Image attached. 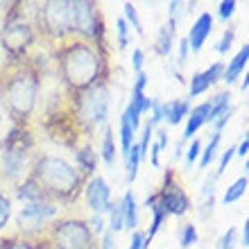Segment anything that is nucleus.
Here are the masks:
<instances>
[{"mask_svg":"<svg viewBox=\"0 0 249 249\" xmlns=\"http://www.w3.org/2000/svg\"><path fill=\"white\" fill-rule=\"evenodd\" d=\"M188 54H190V46H188V39H179L177 41V59H175V64L179 66V68H184L186 64H188Z\"/></svg>","mask_w":249,"mask_h":249,"instance_id":"nucleus-45","label":"nucleus"},{"mask_svg":"<svg viewBox=\"0 0 249 249\" xmlns=\"http://www.w3.org/2000/svg\"><path fill=\"white\" fill-rule=\"evenodd\" d=\"M209 111H211V100L206 102H199L190 109V113L186 116V127H184V136L181 141L188 143L193 138H197V131L202 129L204 124H209Z\"/></svg>","mask_w":249,"mask_h":249,"instance_id":"nucleus-14","label":"nucleus"},{"mask_svg":"<svg viewBox=\"0 0 249 249\" xmlns=\"http://www.w3.org/2000/svg\"><path fill=\"white\" fill-rule=\"evenodd\" d=\"M98 247H100V249H118L116 236H113L111 231H105V233L98 238Z\"/></svg>","mask_w":249,"mask_h":249,"instance_id":"nucleus-52","label":"nucleus"},{"mask_svg":"<svg viewBox=\"0 0 249 249\" xmlns=\"http://www.w3.org/2000/svg\"><path fill=\"white\" fill-rule=\"evenodd\" d=\"M247 186H249L247 175L238 177L236 181H233V184L229 186V188H224L222 199H220V202H222V204H233V202H238V199H243L245 193H247Z\"/></svg>","mask_w":249,"mask_h":249,"instance_id":"nucleus-27","label":"nucleus"},{"mask_svg":"<svg viewBox=\"0 0 249 249\" xmlns=\"http://www.w3.org/2000/svg\"><path fill=\"white\" fill-rule=\"evenodd\" d=\"M12 195L9 190H5L0 186V233H5L9 229V222H12Z\"/></svg>","mask_w":249,"mask_h":249,"instance_id":"nucleus-29","label":"nucleus"},{"mask_svg":"<svg viewBox=\"0 0 249 249\" xmlns=\"http://www.w3.org/2000/svg\"><path fill=\"white\" fill-rule=\"evenodd\" d=\"M145 86H147V72L141 71L138 75H134V84H131V91L145 93Z\"/></svg>","mask_w":249,"mask_h":249,"instance_id":"nucleus-54","label":"nucleus"},{"mask_svg":"<svg viewBox=\"0 0 249 249\" xmlns=\"http://www.w3.org/2000/svg\"><path fill=\"white\" fill-rule=\"evenodd\" d=\"M30 177L36 179V184L43 188L48 199L59 209H72L79 202L86 184V177L71 161L48 152H36L30 168Z\"/></svg>","mask_w":249,"mask_h":249,"instance_id":"nucleus-3","label":"nucleus"},{"mask_svg":"<svg viewBox=\"0 0 249 249\" xmlns=\"http://www.w3.org/2000/svg\"><path fill=\"white\" fill-rule=\"evenodd\" d=\"M116 43H118V50H124L129 46V25L123 16L116 18Z\"/></svg>","mask_w":249,"mask_h":249,"instance_id":"nucleus-37","label":"nucleus"},{"mask_svg":"<svg viewBox=\"0 0 249 249\" xmlns=\"http://www.w3.org/2000/svg\"><path fill=\"white\" fill-rule=\"evenodd\" d=\"M213 211H215V197H206L202 199V204L197 206V215L202 220H211L213 217Z\"/></svg>","mask_w":249,"mask_h":249,"instance_id":"nucleus-47","label":"nucleus"},{"mask_svg":"<svg viewBox=\"0 0 249 249\" xmlns=\"http://www.w3.org/2000/svg\"><path fill=\"white\" fill-rule=\"evenodd\" d=\"M43 238L54 249H100L98 238L93 236L86 224V217L75 213H61L50 224Z\"/></svg>","mask_w":249,"mask_h":249,"instance_id":"nucleus-8","label":"nucleus"},{"mask_svg":"<svg viewBox=\"0 0 249 249\" xmlns=\"http://www.w3.org/2000/svg\"><path fill=\"white\" fill-rule=\"evenodd\" d=\"M41 46L32 23V2H12L0 23V50L9 61H25Z\"/></svg>","mask_w":249,"mask_h":249,"instance_id":"nucleus-5","label":"nucleus"},{"mask_svg":"<svg viewBox=\"0 0 249 249\" xmlns=\"http://www.w3.org/2000/svg\"><path fill=\"white\" fill-rule=\"evenodd\" d=\"M123 159H124V170H127V184H134L136 181V177H138V168H141V152H138V145L134 143L129 147V150L123 154Z\"/></svg>","mask_w":249,"mask_h":249,"instance_id":"nucleus-25","label":"nucleus"},{"mask_svg":"<svg viewBox=\"0 0 249 249\" xmlns=\"http://www.w3.org/2000/svg\"><path fill=\"white\" fill-rule=\"evenodd\" d=\"M102 134H100V152L98 157L105 161V165L113 168L116 165V159H118V147H116V134H113L111 124H105L102 127Z\"/></svg>","mask_w":249,"mask_h":249,"instance_id":"nucleus-21","label":"nucleus"},{"mask_svg":"<svg viewBox=\"0 0 249 249\" xmlns=\"http://www.w3.org/2000/svg\"><path fill=\"white\" fill-rule=\"evenodd\" d=\"M184 150H186V143L181 141V138H179L177 143H175V152H172V157H175V159H181V157H184Z\"/></svg>","mask_w":249,"mask_h":249,"instance_id":"nucleus-58","label":"nucleus"},{"mask_svg":"<svg viewBox=\"0 0 249 249\" xmlns=\"http://www.w3.org/2000/svg\"><path fill=\"white\" fill-rule=\"evenodd\" d=\"M127 249H150V240L145 236V231H141V229L131 231V240Z\"/></svg>","mask_w":249,"mask_h":249,"instance_id":"nucleus-46","label":"nucleus"},{"mask_svg":"<svg viewBox=\"0 0 249 249\" xmlns=\"http://www.w3.org/2000/svg\"><path fill=\"white\" fill-rule=\"evenodd\" d=\"M233 113H236V107H231L229 111H224L222 116H217V118L211 123V124H213V131H215V134H222V129L227 127V123L231 120V116H233Z\"/></svg>","mask_w":249,"mask_h":249,"instance_id":"nucleus-50","label":"nucleus"},{"mask_svg":"<svg viewBox=\"0 0 249 249\" xmlns=\"http://www.w3.org/2000/svg\"><path fill=\"white\" fill-rule=\"evenodd\" d=\"M217 179H215V175L211 172V175H206V179H204V184H202V199H206V197H215V188H217Z\"/></svg>","mask_w":249,"mask_h":249,"instance_id":"nucleus-48","label":"nucleus"},{"mask_svg":"<svg viewBox=\"0 0 249 249\" xmlns=\"http://www.w3.org/2000/svg\"><path fill=\"white\" fill-rule=\"evenodd\" d=\"M238 245H243V249L249 247V220L243 222V231H238Z\"/></svg>","mask_w":249,"mask_h":249,"instance_id":"nucleus-57","label":"nucleus"},{"mask_svg":"<svg viewBox=\"0 0 249 249\" xmlns=\"http://www.w3.org/2000/svg\"><path fill=\"white\" fill-rule=\"evenodd\" d=\"M120 209H123V217H124V229L136 231L138 229V202L131 190H124V195L120 197Z\"/></svg>","mask_w":249,"mask_h":249,"instance_id":"nucleus-22","label":"nucleus"},{"mask_svg":"<svg viewBox=\"0 0 249 249\" xmlns=\"http://www.w3.org/2000/svg\"><path fill=\"white\" fill-rule=\"evenodd\" d=\"M175 46H177V25L168 20L165 25L159 27L157 39H154V43H152V50H154V54L168 59V57H172Z\"/></svg>","mask_w":249,"mask_h":249,"instance_id":"nucleus-17","label":"nucleus"},{"mask_svg":"<svg viewBox=\"0 0 249 249\" xmlns=\"http://www.w3.org/2000/svg\"><path fill=\"white\" fill-rule=\"evenodd\" d=\"M233 147H236V157H240V159L247 161V154H249V136L247 134H245V136L240 138V143L233 145Z\"/></svg>","mask_w":249,"mask_h":249,"instance_id":"nucleus-56","label":"nucleus"},{"mask_svg":"<svg viewBox=\"0 0 249 249\" xmlns=\"http://www.w3.org/2000/svg\"><path fill=\"white\" fill-rule=\"evenodd\" d=\"M68 98H71V111L86 141H91L95 131H100L105 124H109L111 82H98L91 89H86L77 95H68Z\"/></svg>","mask_w":249,"mask_h":249,"instance_id":"nucleus-6","label":"nucleus"},{"mask_svg":"<svg viewBox=\"0 0 249 249\" xmlns=\"http://www.w3.org/2000/svg\"><path fill=\"white\" fill-rule=\"evenodd\" d=\"M247 86H249V75L245 72V75H243V82H240V91L247 93Z\"/></svg>","mask_w":249,"mask_h":249,"instance_id":"nucleus-60","label":"nucleus"},{"mask_svg":"<svg viewBox=\"0 0 249 249\" xmlns=\"http://www.w3.org/2000/svg\"><path fill=\"white\" fill-rule=\"evenodd\" d=\"M199 240V233H197V227L193 222H184L181 229H179V247L181 249H188Z\"/></svg>","mask_w":249,"mask_h":249,"instance_id":"nucleus-34","label":"nucleus"},{"mask_svg":"<svg viewBox=\"0 0 249 249\" xmlns=\"http://www.w3.org/2000/svg\"><path fill=\"white\" fill-rule=\"evenodd\" d=\"M143 64H145V50L143 48H134V53H131V71H134V75L143 71Z\"/></svg>","mask_w":249,"mask_h":249,"instance_id":"nucleus-51","label":"nucleus"},{"mask_svg":"<svg viewBox=\"0 0 249 249\" xmlns=\"http://www.w3.org/2000/svg\"><path fill=\"white\" fill-rule=\"evenodd\" d=\"M72 36L89 43L107 46L105 16L93 0H72Z\"/></svg>","mask_w":249,"mask_h":249,"instance_id":"nucleus-10","label":"nucleus"},{"mask_svg":"<svg viewBox=\"0 0 249 249\" xmlns=\"http://www.w3.org/2000/svg\"><path fill=\"white\" fill-rule=\"evenodd\" d=\"M32 23L43 46H61L72 39V0L32 2Z\"/></svg>","mask_w":249,"mask_h":249,"instance_id":"nucleus-7","label":"nucleus"},{"mask_svg":"<svg viewBox=\"0 0 249 249\" xmlns=\"http://www.w3.org/2000/svg\"><path fill=\"white\" fill-rule=\"evenodd\" d=\"M150 118H147V123L157 129L159 124L163 123V100H159V98H152V107H150Z\"/></svg>","mask_w":249,"mask_h":249,"instance_id":"nucleus-41","label":"nucleus"},{"mask_svg":"<svg viewBox=\"0 0 249 249\" xmlns=\"http://www.w3.org/2000/svg\"><path fill=\"white\" fill-rule=\"evenodd\" d=\"M152 141L157 143L159 150L163 152L165 147L170 145V134H168V129H165V127H157V129H154V138H152Z\"/></svg>","mask_w":249,"mask_h":249,"instance_id":"nucleus-49","label":"nucleus"},{"mask_svg":"<svg viewBox=\"0 0 249 249\" xmlns=\"http://www.w3.org/2000/svg\"><path fill=\"white\" fill-rule=\"evenodd\" d=\"M202 147H204V141L202 138H193L188 143V147L184 150V163H186V170L188 168H193V165L197 163V159H199V152H202Z\"/></svg>","mask_w":249,"mask_h":249,"instance_id":"nucleus-36","label":"nucleus"},{"mask_svg":"<svg viewBox=\"0 0 249 249\" xmlns=\"http://www.w3.org/2000/svg\"><path fill=\"white\" fill-rule=\"evenodd\" d=\"M165 71L170 72V75H172L175 79H177L179 84H186L184 75H181V68H179V66L175 64V59H172V57H168V61H165Z\"/></svg>","mask_w":249,"mask_h":249,"instance_id":"nucleus-53","label":"nucleus"},{"mask_svg":"<svg viewBox=\"0 0 249 249\" xmlns=\"http://www.w3.org/2000/svg\"><path fill=\"white\" fill-rule=\"evenodd\" d=\"M193 105L188 98H177V100H168L163 102V123L170 127H177L186 120V116L190 113Z\"/></svg>","mask_w":249,"mask_h":249,"instance_id":"nucleus-18","label":"nucleus"},{"mask_svg":"<svg viewBox=\"0 0 249 249\" xmlns=\"http://www.w3.org/2000/svg\"><path fill=\"white\" fill-rule=\"evenodd\" d=\"M86 224H89V229H91V233L95 238H100L107 231V220L102 215H89L86 217Z\"/></svg>","mask_w":249,"mask_h":249,"instance_id":"nucleus-43","label":"nucleus"},{"mask_svg":"<svg viewBox=\"0 0 249 249\" xmlns=\"http://www.w3.org/2000/svg\"><path fill=\"white\" fill-rule=\"evenodd\" d=\"M211 32H213V14H211V12H202L195 18V23L190 25L188 34H186L188 46H190V53H199V50L204 48V43L209 41Z\"/></svg>","mask_w":249,"mask_h":249,"instance_id":"nucleus-13","label":"nucleus"},{"mask_svg":"<svg viewBox=\"0 0 249 249\" xmlns=\"http://www.w3.org/2000/svg\"><path fill=\"white\" fill-rule=\"evenodd\" d=\"M109 222H107V231H111L113 236H118L120 231H124V217H123V209H120V199L111 202V209H109Z\"/></svg>","mask_w":249,"mask_h":249,"instance_id":"nucleus-31","label":"nucleus"},{"mask_svg":"<svg viewBox=\"0 0 249 249\" xmlns=\"http://www.w3.org/2000/svg\"><path fill=\"white\" fill-rule=\"evenodd\" d=\"M123 18L127 20L129 30L134 27V30H136V34H141V36L145 34L143 20H141V16H138V9L134 7V2H124V5H123Z\"/></svg>","mask_w":249,"mask_h":249,"instance_id":"nucleus-32","label":"nucleus"},{"mask_svg":"<svg viewBox=\"0 0 249 249\" xmlns=\"http://www.w3.org/2000/svg\"><path fill=\"white\" fill-rule=\"evenodd\" d=\"M157 195L168 217H184L193 211V199L186 193L184 181H181L179 172L172 165H168L163 170V179H161V184L157 188Z\"/></svg>","mask_w":249,"mask_h":249,"instance_id":"nucleus-11","label":"nucleus"},{"mask_svg":"<svg viewBox=\"0 0 249 249\" xmlns=\"http://www.w3.org/2000/svg\"><path fill=\"white\" fill-rule=\"evenodd\" d=\"M236 9H238L236 0H222V2L217 5V18L220 20H231V16L236 14Z\"/></svg>","mask_w":249,"mask_h":249,"instance_id":"nucleus-44","label":"nucleus"},{"mask_svg":"<svg viewBox=\"0 0 249 249\" xmlns=\"http://www.w3.org/2000/svg\"><path fill=\"white\" fill-rule=\"evenodd\" d=\"M134 143H136V134L131 129V124L127 123V118L120 113V120H118V150H120V154H124Z\"/></svg>","mask_w":249,"mask_h":249,"instance_id":"nucleus-28","label":"nucleus"},{"mask_svg":"<svg viewBox=\"0 0 249 249\" xmlns=\"http://www.w3.org/2000/svg\"><path fill=\"white\" fill-rule=\"evenodd\" d=\"M53 72L68 95H77L98 82H111L109 48L72 36L53 48Z\"/></svg>","mask_w":249,"mask_h":249,"instance_id":"nucleus-1","label":"nucleus"},{"mask_svg":"<svg viewBox=\"0 0 249 249\" xmlns=\"http://www.w3.org/2000/svg\"><path fill=\"white\" fill-rule=\"evenodd\" d=\"M41 105V72L30 61L0 64V109L12 124L30 127Z\"/></svg>","mask_w":249,"mask_h":249,"instance_id":"nucleus-2","label":"nucleus"},{"mask_svg":"<svg viewBox=\"0 0 249 249\" xmlns=\"http://www.w3.org/2000/svg\"><path fill=\"white\" fill-rule=\"evenodd\" d=\"M0 64H2V59H0Z\"/></svg>","mask_w":249,"mask_h":249,"instance_id":"nucleus-62","label":"nucleus"},{"mask_svg":"<svg viewBox=\"0 0 249 249\" xmlns=\"http://www.w3.org/2000/svg\"><path fill=\"white\" fill-rule=\"evenodd\" d=\"M204 79L209 82V86H215L217 82H222V75H224V61H215L211 64L206 71H202Z\"/></svg>","mask_w":249,"mask_h":249,"instance_id":"nucleus-38","label":"nucleus"},{"mask_svg":"<svg viewBox=\"0 0 249 249\" xmlns=\"http://www.w3.org/2000/svg\"><path fill=\"white\" fill-rule=\"evenodd\" d=\"M233 41H236V30H233V27H227L224 34L220 36V41L215 43V53L227 54L231 50V46H233Z\"/></svg>","mask_w":249,"mask_h":249,"instance_id":"nucleus-40","label":"nucleus"},{"mask_svg":"<svg viewBox=\"0 0 249 249\" xmlns=\"http://www.w3.org/2000/svg\"><path fill=\"white\" fill-rule=\"evenodd\" d=\"M34 243H36V249H54L53 245H48V240H46V238H36Z\"/></svg>","mask_w":249,"mask_h":249,"instance_id":"nucleus-59","label":"nucleus"},{"mask_svg":"<svg viewBox=\"0 0 249 249\" xmlns=\"http://www.w3.org/2000/svg\"><path fill=\"white\" fill-rule=\"evenodd\" d=\"M152 138H154V127H152V124L145 120L143 127H141V138L136 141L138 152H141V161H145V159H147V152H150Z\"/></svg>","mask_w":249,"mask_h":249,"instance_id":"nucleus-33","label":"nucleus"},{"mask_svg":"<svg viewBox=\"0 0 249 249\" xmlns=\"http://www.w3.org/2000/svg\"><path fill=\"white\" fill-rule=\"evenodd\" d=\"M188 82H190V86H188V100L199 98V95H204V93L211 89L209 82L204 79L202 72H193V77H190Z\"/></svg>","mask_w":249,"mask_h":249,"instance_id":"nucleus-35","label":"nucleus"},{"mask_svg":"<svg viewBox=\"0 0 249 249\" xmlns=\"http://www.w3.org/2000/svg\"><path fill=\"white\" fill-rule=\"evenodd\" d=\"M247 61H249V46L243 43V48L236 53V57H233L229 64H224V75H222L224 82H227V84L238 82V79L245 75V71H247Z\"/></svg>","mask_w":249,"mask_h":249,"instance_id":"nucleus-20","label":"nucleus"},{"mask_svg":"<svg viewBox=\"0 0 249 249\" xmlns=\"http://www.w3.org/2000/svg\"><path fill=\"white\" fill-rule=\"evenodd\" d=\"M147 159H150V163L154 165V168H161V150L157 147V143H154V141H152V145H150Z\"/></svg>","mask_w":249,"mask_h":249,"instance_id":"nucleus-55","label":"nucleus"},{"mask_svg":"<svg viewBox=\"0 0 249 249\" xmlns=\"http://www.w3.org/2000/svg\"><path fill=\"white\" fill-rule=\"evenodd\" d=\"M61 211L64 209H59V206L53 202L25 204V206L14 215V231L23 238H30V240L43 238L46 231L50 229V224L61 215Z\"/></svg>","mask_w":249,"mask_h":249,"instance_id":"nucleus-9","label":"nucleus"},{"mask_svg":"<svg viewBox=\"0 0 249 249\" xmlns=\"http://www.w3.org/2000/svg\"><path fill=\"white\" fill-rule=\"evenodd\" d=\"M82 197H84V204L86 209L91 211V215H102V217L109 213L113 202L111 186L107 184V179L100 177V175H93L91 179H86Z\"/></svg>","mask_w":249,"mask_h":249,"instance_id":"nucleus-12","label":"nucleus"},{"mask_svg":"<svg viewBox=\"0 0 249 249\" xmlns=\"http://www.w3.org/2000/svg\"><path fill=\"white\" fill-rule=\"evenodd\" d=\"M2 129H5V113L0 109V141H2Z\"/></svg>","mask_w":249,"mask_h":249,"instance_id":"nucleus-61","label":"nucleus"},{"mask_svg":"<svg viewBox=\"0 0 249 249\" xmlns=\"http://www.w3.org/2000/svg\"><path fill=\"white\" fill-rule=\"evenodd\" d=\"M36 157V136L32 127L12 124L0 141V186L14 188L30 175L32 161Z\"/></svg>","mask_w":249,"mask_h":249,"instance_id":"nucleus-4","label":"nucleus"},{"mask_svg":"<svg viewBox=\"0 0 249 249\" xmlns=\"http://www.w3.org/2000/svg\"><path fill=\"white\" fill-rule=\"evenodd\" d=\"M233 157H236V147H233V145H231V147H227V150L220 154V163H217V170L213 172V175H215V179H220L224 172H227V168H229V163H231V159H233Z\"/></svg>","mask_w":249,"mask_h":249,"instance_id":"nucleus-42","label":"nucleus"},{"mask_svg":"<svg viewBox=\"0 0 249 249\" xmlns=\"http://www.w3.org/2000/svg\"><path fill=\"white\" fill-rule=\"evenodd\" d=\"M145 209H150V211H152V222H150V227H147V231H145V236H147V240L152 243V238H154V236L159 233V231H161L163 222L168 220V215H165L163 206H161V202H159L157 190L147 195V199H145Z\"/></svg>","mask_w":249,"mask_h":249,"instance_id":"nucleus-19","label":"nucleus"},{"mask_svg":"<svg viewBox=\"0 0 249 249\" xmlns=\"http://www.w3.org/2000/svg\"><path fill=\"white\" fill-rule=\"evenodd\" d=\"M9 190H12V193H9V195H12V199H18V202H23V204L50 202V199H48V195L43 193V188L36 184V179H32L30 175H27L23 181H18L14 188H9Z\"/></svg>","mask_w":249,"mask_h":249,"instance_id":"nucleus-15","label":"nucleus"},{"mask_svg":"<svg viewBox=\"0 0 249 249\" xmlns=\"http://www.w3.org/2000/svg\"><path fill=\"white\" fill-rule=\"evenodd\" d=\"M220 141H222V134H211V138H209V143L202 147V152H199V159H197V165L202 168V170H206L213 161H215V157H217V150H220Z\"/></svg>","mask_w":249,"mask_h":249,"instance_id":"nucleus-23","label":"nucleus"},{"mask_svg":"<svg viewBox=\"0 0 249 249\" xmlns=\"http://www.w3.org/2000/svg\"><path fill=\"white\" fill-rule=\"evenodd\" d=\"M238 247V229L236 227H229L222 236L217 238L215 249H236Z\"/></svg>","mask_w":249,"mask_h":249,"instance_id":"nucleus-39","label":"nucleus"},{"mask_svg":"<svg viewBox=\"0 0 249 249\" xmlns=\"http://www.w3.org/2000/svg\"><path fill=\"white\" fill-rule=\"evenodd\" d=\"M72 159H75V168H77L86 179H91L98 170V152L93 150L91 143H79L72 150Z\"/></svg>","mask_w":249,"mask_h":249,"instance_id":"nucleus-16","label":"nucleus"},{"mask_svg":"<svg viewBox=\"0 0 249 249\" xmlns=\"http://www.w3.org/2000/svg\"><path fill=\"white\" fill-rule=\"evenodd\" d=\"M231 91H222L217 93L215 98L211 100V111H209V124L217 118V116H222L224 111H229L231 109Z\"/></svg>","mask_w":249,"mask_h":249,"instance_id":"nucleus-30","label":"nucleus"},{"mask_svg":"<svg viewBox=\"0 0 249 249\" xmlns=\"http://www.w3.org/2000/svg\"><path fill=\"white\" fill-rule=\"evenodd\" d=\"M193 7H195V2H179V0H172V2H168V20L175 23L179 30L181 23L186 20V16L193 14Z\"/></svg>","mask_w":249,"mask_h":249,"instance_id":"nucleus-26","label":"nucleus"},{"mask_svg":"<svg viewBox=\"0 0 249 249\" xmlns=\"http://www.w3.org/2000/svg\"><path fill=\"white\" fill-rule=\"evenodd\" d=\"M0 249H36V243L18 236L14 229H7L5 233H0Z\"/></svg>","mask_w":249,"mask_h":249,"instance_id":"nucleus-24","label":"nucleus"}]
</instances>
